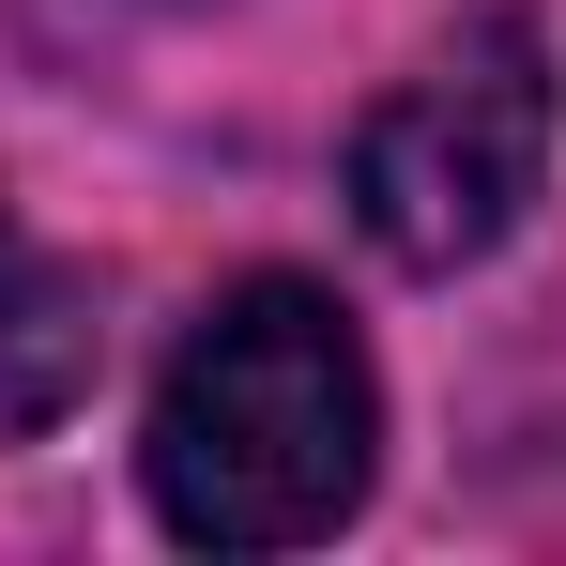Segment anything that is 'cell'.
Wrapping results in <instances>:
<instances>
[{"label": "cell", "mask_w": 566, "mask_h": 566, "mask_svg": "<svg viewBox=\"0 0 566 566\" xmlns=\"http://www.w3.org/2000/svg\"><path fill=\"white\" fill-rule=\"evenodd\" d=\"M368 460H382L368 337L306 276L214 291V322L154 382V444H138L154 521L185 552H306V536H337L368 505Z\"/></svg>", "instance_id": "obj_1"}, {"label": "cell", "mask_w": 566, "mask_h": 566, "mask_svg": "<svg viewBox=\"0 0 566 566\" xmlns=\"http://www.w3.org/2000/svg\"><path fill=\"white\" fill-rule=\"evenodd\" d=\"M552 31L536 15H474L444 31L398 93L368 107V138H353V214H368V245L398 276H460L490 261L505 230H521V199L552 185Z\"/></svg>", "instance_id": "obj_2"}, {"label": "cell", "mask_w": 566, "mask_h": 566, "mask_svg": "<svg viewBox=\"0 0 566 566\" xmlns=\"http://www.w3.org/2000/svg\"><path fill=\"white\" fill-rule=\"evenodd\" d=\"M93 353H107L93 276H77V261H46V245L0 214V444L62 429V413L93 398Z\"/></svg>", "instance_id": "obj_3"}]
</instances>
